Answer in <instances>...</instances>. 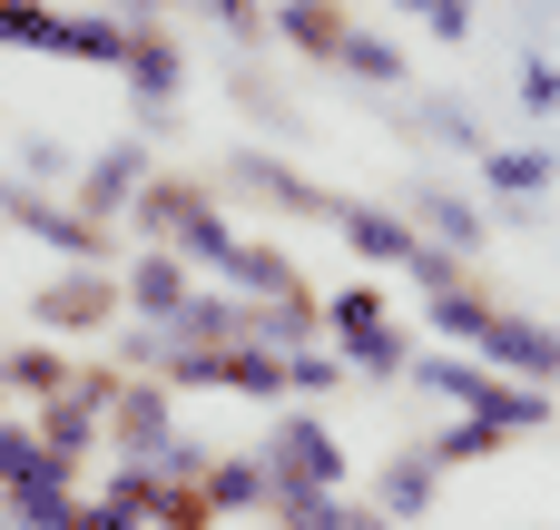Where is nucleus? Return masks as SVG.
Segmentation results:
<instances>
[{
  "instance_id": "obj_1",
  "label": "nucleus",
  "mask_w": 560,
  "mask_h": 530,
  "mask_svg": "<svg viewBox=\"0 0 560 530\" xmlns=\"http://www.w3.org/2000/svg\"><path fill=\"white\" fill-rule=\"evenodd\" d=\"M482 354H492V364H512V374H541V384L560 374V334L512 325V315H492V325H482Z\"/></svg>"
},
{
  "instance_id": "obj_2",
  "label": "nucleus",
  "mask_w": 560,
  "mask_h": 530,
  "mask_svg": "<svg viewBox=\"0 0 560 530\" xmlns=\"http://www.w3.org/2000/svg\"><path fill=\"white\" fill-rule=\"evenodd\" d=\"M285 30H295L305 49H325V59H345V10H335V0H295V10H285Z\"/></svg>"
},
{
  "instance_id": "obj_3",
  "label": "nucleus",
  "mask_w": 560,
  "mask_h": 530,
  "mask_svg": "<svg viewBox=\"0 0 560 530\" xmlns=\"http://www.w3.org/2000/svg\"><path fill=\"white\" fill-rule=\"evenodd\" d=\"M276 462H285L295 482H325V472H335V452H325V433H315V423H285V443H276Z\"/></svg>"
},
{
  "instance_id": "obj_4",
  "label": "nucleus",
  "mask_w": 560,
  "mask_h": 530,
  "mask_svg": "<svg viewBox=\"0 0 560 530\" xmlns=\"http://www.w3.org/2000/svg\"><path fill=\"white\" fill-rule=\"evenodd\" d=\"M49 315H59V325H89V315H108V285H98V275H69V285L49 295Z\"/></svg>"
},
{
  "instance_id": "obj_5",
  "label": "nucleus",
  "mask_w": 560,
  "mask_h": 530,
  "mask_svg": "<svg viewBox=\"0 0 560 530\" xmlns=\"http://www.w3.org/2000/svg\"><path fill=\"white\" fill-rule=\"evenodd\" d=\"M207 492H158V530H207Z\"/></svg>"
},
{
  "instance_id": "obj_6",
  "label": "nucleus",
  "mask_w": 560,
  "mask_h": 530,
  "mask_svg": "<svg viewBox=\"0 0 560 530\" xmlns=\"http://www.w3.org/2000/svg\"><path fill=\"white\" fill-rule=\"evenodd\" d=\"M492 177H502V187H541V177H551V167H541V157H532V148H512V157H492Z\"/></svg>"
},
{
  "instance_id": "obj_7",
  "label": "nucleus",
  "mask_w": 560,
  "mask_h": 530,
  "mask_svg": "<svg viewBox=\"0 0 560 530\" xmlns=\"http://www.w3.org/2000/svg\"><path fill=\"white\" fill-rule=\"evenodd\" d=\"M345 59H354L364 79H394V49H384V39H345Z\"/></svg>"
},
{
  "instance_id": "obj_8",
  "label": "nucleus",
  "mask_w": 560,
  "mask_h": 530,
  "mask_svg": "<svg viewBox=\"0 0 560 530\" xmlns=\"http://www.w3.org/2000/svg\"><path fill=\"white\" fill-rule=\"evenodd\" d=\"M10 384H30V393H49V384H59V354H20V364H10Z\"/></svg>"
},
{
  "instance_id": "obj_9",
  "label": "nucleus",
  "mask_w": 560,
  "mask_h": 530,
  "mask_svg": "<svg viewBox=\"0 0 560 530\" xmlns=\"http://www.w3.org/2000/svg\"><path fill=\"white\" fill-rule=\"evenodd\" d=\"M79 530H128V521L118 511H79Z\"/></svg>"
}]
</instances>
